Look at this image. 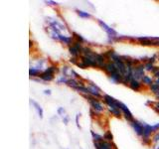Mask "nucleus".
Returning <instances> with one entry per match:
<instances>
[{
  "mask_svg": "<svg viewBox=\"0 0 159 149\" xmlns=\"http://www.w3.org/2000/svg\"><path fill=\"white\" fill-rule=\"evenodd\" d=\"M153 141L154 142H159V132H157L155 134V136H154V138H153Z\"/></svg>",
  "mask_w": 159,
  "mask_h": 149,
  "instance_id": "nucleus-32",
  "label": "nucleus"
},
{
  "mask_svg": "<svg viewBox=\"0 0 159 149\" xmlns=\"http://www.w3.org/2000/svg\"><path fill=\"white\" fill-rule=\"evenodd\" d=\"M30 76L31 77H36V76H39L40 74V71L38 69H35V68H31L30 69Z\"/></svg>",
  "mask_w": 159,
  "mask_h": 149,
  "instance_id": "nucleus-25",
  "label": "nucleus"
},
{
  "mask_svg": "<svg viewBox=\"0 0 159 149\" xmlns=\"http://www.w3.org/2000/svg\"><path fill=\"white\" fill-rule=\"evenodd\" d=\"M78 14L80 15V17H82V18H89L91 17V15H89L88 12H84V11H78Z\"/></svg>",
  "mask_w": 159,
  "mask_h": 149,
  "instance_id": "nucleus-27",
  "label": "nucleus"
},
{
  "mask_svg": "<svg viewBox=\"0 0 159 149\" xmlns=\"http://www.w3.org/2000/svg\"><path fill=\"white\" fill-rule=\"evenodd\" d=\"M129 87H130L131 89H133V91H139L141 88V84L139 83L138 81H136V79H132L131 82L129 83Z\"/></svg>",
  "mask_w": 159,
  "mask_h": 149,
  "instance_id": "nucleus-14",
  "label": "nucleus"
},
{
  "mask_svg": "<svg viewBox=\"0 0 159 149\" xmlns=\"http://www.w3.org/2000/svg\"><path fill=\"white\" fill-rule=\"evenodd\" d=\"M153 129H154V131H158V129H159V123L155 124V125H153Z\"/></svg>",
  "mask_w": 159,
  "mask_h": 149,
  "instance_id": "nucleus-34",
  "label": "nucleus"
},
{
  "mask_svg": "<svg viewBox=\"0 0 159 149\" xmlns=\"http://www.w3.org/2000/svg\"><path fill=\"white\" fill-rule=\"evenodd\" d=\"M94 147L97 149H112V145L111 143H109L107 141H98L96 142L94 141Z\"/></svg>",
  "mask_w": 159,
  "mask_h": 149,
  "instance_id": "nucleus-11",
  "label": "nucleus"
},
{
  "mask_svg": "<svg viewBox=\"0 0 159 149\" xmlns=\"http://www.w3.org/2000/svg\"><path fill=\"white\" fill-rule=\"evenodd\" d=\"M63 121H64V123L65 124H68V121H69V117L66 115L65 117H63Z\"/></svg>",
  "mask_w": 159,
  "mask_h": 149,
  "instance_id": "nucleus-33",
  "label": "nucleus"
},
{
  "mask_svg": "<svg viewBox=\"0 0 159 149\" xmlns=\"http://www.w3.org/2000/svg\"><path fill=\"white\" fill-rule=\"evenodd\" d=\"M98 24L101 25V26L102 27V29L107 33L108 37H109V38H111V40L117 38V33H116V31H114V30H113L112 28H111L109 26H107V25L106 23H104V22H102V20H98Z\"/></svg>",
  "mask_w": 159,
  "mask_h": 149,
  "instance_id": "nucleus-4",
  "label": "nucleus"
},
{
  "mask_svg": "<svg viewBox=\"0 0 159 149\" xmlns=\"http://www.w3.org/2000/svg\"><path fill=\"white\" fill-rule=\"evenodd\" d=\"M104 139L106 140H107V141H111L112 140V134H111V132H109V131H107L106 134H104Z\"/></svg>",
  "mask_w": 159,
  "mask_h": 149,
  "instance_id": "nucleus-28",
  "label": "nucleus"
},
{
  "mask_svg": "<svg viewBox=\"0 0 159 149\" xmlns=\"http://www.w3.org/2000/svg\"><path fill=\"white\" fill-rule=\"evenodd\" d=\"M58 113H59L61 116H63V117L66 116V111L64 109V107H59V109H58Z\"/></svg>",
  "mask_w": 159,
  "mask_h": 149,
  "instance_id": "nucleus-29",
  "label": "nucleus"
},
{
  "mask_svg": "<svg viewBox=\"0 0 159 149\" xmlns=\"http://www.w3.org/2000/svg\"><path fill=\"white\" fill-rule=\"evenodd\" d=\"M138 40L140 41V43L142 45H154V42H152L150 38H147V37H141V38H138Z\"/></svg>",
  "mask_w": 159,
  "mask_h": 149,
  "instance_id": "nucleus-19",
  "label": "nucleus"
},
{
  "mask_svg": "<svg viewBox=\"0 0 159 149\" xmlns=\"http://www.w3.org/2000/svg\"><path fill=\"white\" fill-rule=\"evenodd\" d=\"M108 111H111L114 116H116V117H120V115H121V111L119 108H111V107H108Z\"/></svg>",
  "mask_w": 159,
  "mask_h": 149,
  "instance_id": "nucleus-20",
  "label": "nucleus"
},
{
  "mask_svg": "<svg viewBox=\"0 0 159 149\" xmlns=\"http://www.w3.org/2000/svg\"><path fill=\"white\" fill-rule=\"evenodd\" d=\"M67 84H68V86H69V87H71V88H77L78 87H80V86H79L80 84L76 81V79H69Z\"/></svg>",
  "mask_w": 159,
  "mask_h": 149,
  "instance_id": "nucleus-21",
  "label": "nucleus"
},
{
  "mask_svg": "<svg viewBox=\"0 0 159 149\" xmlns=\"http://www.w3.org/2000/svg\"><path fill=\"white\" fill-rule=\"evenodd\" d=\"M155 97H156V98H157L158 101H159V92H158V93H157L155 94Z\"/></svg>",
  "mask_w": 159,
  "mask_h": 149,
  "instance_id": "nucleus-41",
  "label": "nucleus"
},
{
  "mask_svg": "<svg viewBox=\"0 0 159 149\" xmlns=\"http://www.w3.org/2000/svg\"><path fill=\"white\" fill-rule=\"evenodd\" d=\"M82 63H83L87 68H88V67H96V66H98L97 63H96V61H94L93 59L89 58V57H86V56H83V57H82Z\"/></svg>",
  "mask_w": 159,
  "mask_h": 149,
  "instance_id": "nucleus-12",
  "label": "nucleus"
},
{
  "mask_svg": "<svg viewBox=\"0 0 159 149\" xmlns=\"http://www.w3.org/2000/svg\"><path fill=\"white\" fill-rule=\"evenodd\" d=\"M144 68H145L146 71H149V72H153V70L155 69V67H153V64L149 63V62L144 65Z\"/></svg>",
  "mask_w": 159,
  "mask_h": 149,
  "instance_id": "nucleus-26",
  "label": "nucleus"
},
{
  "mask_svg": "<svg viewBox=\"0 0 159 149\" xmlns=\"http://www.w3.org/2000/svg\"><path fill=\"white\" fill-rule=\"evenodd\" d=\"M109 78H111L112 83H116V84L122 83V79H123V76L119 72H116V73H113L111 74H109Z\"/></svg>",
  "mask_w": 159,
  "mask_h": 149,
  "instance_id": "nucleus-13",
  "label": "nucleus"
},
{
  "mask_svg": "<svg viewBox=\"0 0 159 149\" xmlns=\"http://www.w3.org/2000/svg\"><path fill=\"white\" fill-rule=\"evenodd\" d=\"M59 40H60V41L64 42L65 44H68V45H71V42H72V38H71V37L64 36V35H62V34H60Z\"/></svg>",
  "mask_w": 159,
  "mask_h": 149,
  "instance_id": "nucleus-18",
  "label": "nucleus"
},
{
  "mask_svg": "<svg viewBox=\"0 0 159 149\" xmlns=\"http://www.w3.org/2000/svg\"><path fill=\"white\" fill-rule=\"evenodd\" d=\"M154 108H155L156 111L159 112V102H156L155 104H154Z\"/></svg>",
  "mask_w": 159,
  "mask_h": 149,
  "instance_id": "nucleus-36",
  "label": "nucleus"
},
{
  "mask_svg": "<svg viewBox=\"0 0 159 149\" xmlns=\"http://www.w3.org/2000/svg\"><path fill=\"white\" fill-rule=\"evenodd\" d=\"M144 68L143 65H137L133 68V72H132V76H133V79L138 81V79H142L143 77H144Z\"/></svg>",
  "mask_w": 159,
  "mask_h": 149,
  "instance_id": "nucleus-2",
  "label": "nucleus"
},
{
  "mask_svg": "<svg viewBox=\"0 0 159 149\" xmlns=\"http://www.w3.org/2000/svg\"><path fill=\"white\" fill-rule=\"evenodd\" d=\"M57 71H58L57 67H54V66L49 67L48 69L45 70V72L40 74L39 77H40V79H43V81H45V82H50L54 79V74Z\"/></svg>",
  "mask_w": 159,
  "mask_h": 149,
  "instance_id": "nucleus-1",
  "label": "nucleus"
},
{
  "mask_svg": "<svg viewBox=\"0 0 159 149\" xmlns=\"http://www.w3.org/2000/svg\"><path fill=\"white\" fill-rule=\"evenodd\" d=\"M79 116H80V114H78L77 117H76V122H77V126L80 128V125H79Z\"/></svg>",
  "mask_w": 159,
  "mask_h": 149,
  "instance_id": "nucleus-37",
  "label": "nucleus"
},
{
  "mask_svg": "<svg viewBox=\"0 0 159 149\" xmlns=\"http://www.w3.org/2000/svg\"><path fill=\"white\" fill-rule=\"evenodd\" d=\"M47 3H50L51 5H57V3L54 2V1H47Z\"/></svg>",
  "mask_w": 159,
  "mask_h": 149,
  "instance_id": "nucleus-40",
  "label": "nucleus"
},
{
  "mask_svg": "<svg viewBox=\"0 0 159 149\" xmlns=\"http://www.w3.org/2000/svg\"><path fill=\"white\" fill-rule=\"evenodd\" d=\"M155 149H159V146H157V147H156Z\"/></svg>",
  "mask_w": 159,
  "mask_h": 149,
  "instance_id": "nucleus-42",
  "label": "nucleus"
},
{
  "mask_svg": "<svg viewBox=\"0 0 159 149\" xmlns=\"http://www.w3.org/2000/svg\"><path fill=\"white\" fill-rule=\"evenodd\" d=\"M103 70H104V71H106L108 74H113V73L118 72V71H117V68H116V64H114V63H111V62L107 63L106 65H104Z\"/></svg>",
  "mask_w": 159,
  "mask_h": 149,
  "instance_id": "nucleus-10",
  "label": "nucleus"
},
{
  "mask_svg": "<svg viewBox=\"0 0 159 149\" xmlns=\"http://www.w3.org/2000/svg\"><path fill=\"white\" fill-rule=\"evenodd\" d=\"M150 91L153 93H157L159 92V84H156V83H153L151 86H150Z\"/></svg>",
  "mask_w": 159,
  "mask_h": 149,
  "instance_id": "nucleus-23",
  "label": "nucleus"
},
{
  "mask_svg": "<svg viewBox=\"0 0 159 149\" xmlns=\"http://www.w3.org/2000/svg\"><path fill=\"white\" fill-rule=\"evenodd\" d=\"M89 88V91H91V94L93 97H98L99 96H101V93H99V88L97 87V86H94L93 84H91V87Z\"/></svg>",
  "mask_w": 159,
  "mask_h": 149,
  "instance_id": "nucleus-16",
  "label": "nucleus"
},
{
  "mask_svg": "<svg viewBox=\"0 0 159 149\" xmlns=\"http://www.w3.org/2000/svg\"><path fill=\"white\" fill-rule=\"evenodd\" d=\"M86 97L89 99V104H91L92 108L96 112H102L103 111V106H102V103L99 102L98 99H96L94 97Z\"/></svg>",
  "mask_w": 159,
  "mask_h": 149,
  "instance_id": "nucleus-3",
  "label": "nucleus"
},
{
  "mask_svg": "<svg viewBox=\"0 0 159 149\" xmlns=\"http://www.w3.org/2000/svg\"><path fill=\"white\" fill-rule=\"evenodd\" d=\"M131 125L133 127V129L135 130L136 134L139 136H142L143 135V131H144V128H143V125H142V123L140 122H138L136 120H133L131 122Z\"/></svg>",
  "mask_w": 159,
  "mask_h": 149,
  "instance_id": "nucleus-9",
  "label": "nucleus"
},
{
  "mask_svg": "<svg viewBox=\"0 0 159 149\" xmlns=\"http://www.w3.org/2000/svg\"><path fill=\"white\" fill-rule=\"evenodd\" d=\"M74 36L77 38V40H78L77 42H80V43H81V44H82V43L84 42V38H83V37L81 36V35H79V34H77V33H74Z\"/></svg>",
  "mask_w": 159,
  "mask_h": 149,
  "instance_id": "nucleus-30",
  "label": "nucleus"
},
{
  "mask_svg": "<svg viewBox=\"0 0 159 149\" xmlns=\"http://www.w3.org/2000/svg\"><path fill=\"white\" fill-rule=\"evenodd\" d=\"M142 125H143V128H144L142 137H143L144 143H146L148 141L149 137H150L151 133L152 132H155V131H154V129H153V125L151 126V125H149V124H146V123H144V122L142 123Z\"/></svg>",
  "mask_w": 159,
  "mask_h": 149,
  "instance_id": "nucleus-5",
  "label": "nucleus"
},
{
  "mask_svg": "<svg viewBox=\"0 0 159 149\" xmlns=\"http://www.w3.org/2000/svg\"><path fill=\"white\" fill-rule=\"evenodd\" d=\"M91 133H92V136H93V140L96 141V142H98V141H102V136H101V135H98V134H97V133H94V131H91Z\"/></svg>",
  "mask_w": 159,
  "mask_h": 149,
  "instance_id": "nucleus-24",
  "label": "nucleus"
},
{
  "mask_svg": "<svg viewBox=\"0 0 159 149\" xmlns=\"http://www.w3.org/2000/svg\"><path fill=\"white\" fill-rule=\"evenodd\" d=\"M30 102H31V104H33L34 106V108L36 109V111L38 112V115L40 116V118H42L43 117V109L41 107V106H40L39 103H37L36 102H34V101H30Z\"/></svg>",
  "mask_w": 159,
  "mask_h": 149,
  "instance_id": "nucleus-17",
  "label": "nucleus"
},
{
  "mask_svg": "<svg viewBox=\"0 0 159 149\" xmlns=\"http://www.w3.org/2000/svg\"><path fill=\"white\" fill-rule=\"evenodd\" d=\"M70 62H71V63H74V64H78V63L76 62V59H75V58L71 59V61H70Z\"/></svg>",
  "mask_w": 159,
  "mask_h": 149,
  "instance_id": "nucleus-39",
  "label": "nucleus"
},
{
  "mask_svg": "<svg viewBox=\"0 0 159 149\" xmlns=\"http://www.w3.org/2000/svg\"><path fill=\"white\" fill-rule=\"evenodd\" d=\"M82 50H83V48L81 47V43H80V42H75L72 45V46L70 47L69 51H70V53L72 54V56L77 57L78 55L82 52Z\"/></svg>",
  "mask_w": 159,
  "mask_h": 149,
  "instance_id": "nucleus-8",
  "label": "nucleus"
},
{
  "mask_svg": "<svg viewBox=\"0 0 159 149\" xmlns=\"http://www.w3.org/2000/svg\"><path fill=\"white\" fill-rule=\"evenodd\" d=\"M44 93L45 94H51V91H50V89H47V91L44 92Z\"/></svg>",
  "mask_w": 159,
  "mask_h": 149,
  "instance_id": "nucleus-38",
  "label": "nucleus"
},
{
  "mask_svg": "<svg viewBox=\"0 0 159 149\" xmlns=\"http://www.w3.org/2000/svg\"><path fill=\"white\" fill-rule=\"evenodd\" d=\"M142 83L144 84H147V86H151V84H153V81H152V79L150 77H148V76H144L143 79H142Z\"/></svg>",
  "mask_w": 159,
  "mask_h": 149,
  "instance_id": "nucleus-22",
  "label": "nucleus"
},
{
  "mask_svg": "<svg viewBox=\"0 0 159 149\" xmlns=\"http://www.w3.org/2000/svg\"><path fill=\"white\" fill-rule=\"evenodd\" d=\"M119 109L121 111V112L123 113L124 117H125L128 121H133V116H132V113L129 111V109L127 108V106L125 104H123L122 102H119Z\"/></svg>",
  "mask_w": 159,
  "mask_h": 149,
  "instance_id": "nucleus-7",
  "label": "nucleus"
},
{
  "mask_svg": "<svg viewBox=\"0 0 159 149\" xmlns=\"http://www.w3.org/2000/svg\"><path fill=\"white\" fill-rule=\"evenodd\" d=\"M103 99H104V102L108 106V107L119 108V102H117L116 99H114L112 97L106 94V96H103Z\"/></svg>",
  "mask_w": 159,
  "mask_h": 149,
  "instance_id": "nucleus-6",
  "label": "nucleus"
},
{
  "mask_svg": "<svg viewBox=\"0 0 159 149\" xmlns=\"http://www.w3.org/2000/svg\"><path fill=\"white\" fill-rule=\"evenodd\" d=\"M96 63H97V65L98 66H99L101 68H102L103 69V67H104V56L103 55H99V54H97L96 55Z\"/></svg>",
  "mask_w": 159,
  "mask_h": 149,
  "instance_id": "nucleus-15",
  "label": "nucleus"
},
{
  "mask_svg": "<svg viewBox=\"0 0 159 149\" xmlns=\"http://www.w3.org/2000/svg\"><path fill=\"white\" fill-rule=\"evenodd\" d=\"M77 65H78V66H79L80 68H82V69H86V68H87V67L84 66V65L83 64V63H78Z\"/></svg>",
  "mask_w": 159,
  "mask_h": 149,
  "instance_id": "nucleus-35",
  "label": "nucleus"
},
{
  "mask_svg": "<svg viewBox=\"0 0 159 149\" xmlns=\"http://www.w3.org/2000/svg\"><path fill=\"white\" fill-rule=\"evenodd\" d=\"M68 81H69V79H66V76H63V77H61V78H60L59 79H58V83L59 84H62V83H68Z\"/></svg>",
  "mask_w": 159,
  "mask_h": 149,
  "instance_id": "nucleus-31",
  "label": "nucleus"
}]
</instances>
